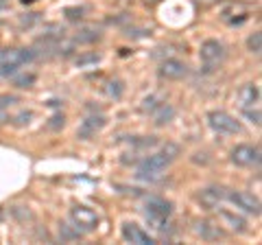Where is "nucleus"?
I'll return each instance as SVG.
<instances>
[{
	"instance_id": "f257e3e1",
	"label": "nucleus",
	"mask_w": 262,
	"mask_h": 245,
	"mask_svg": "<svg viewBox=\"0 0 262 245\" xmlns=\"http://www.w3.org/2000/svg\"><path fill=\"white\" fill-rule=\"evenodd\" d=\"M179 156V147L177 145H166L162 147L160 151L151 153L149 158H144L140 165H138V177L140 179H155L160 177L164 171H166L170 165H173V160Z\"/></svg>"
},
{
	"instance_id": "f03ea898",
	"label": "nucleus",
	"mask_w": 262,
	"mask_h": 245,
	"mask_svg": "<svg viewBox=\"0 0 262 245\" xmlns=\"http://www.w3.org/2000/svg\"><path fill=\"white\" fill-rule=\"evenodd\" d=\"M35 59V51L33 48H13V51H3L0 53V77L15 75L18 68L24 64Z\"/></svg>"
},
{
	"instance_id": "7ed1b4c3",
	"label": "nucleus",
	"mask_w": 262,
	"mask_h": 245,
	"mask_svg": "<svg viewBox=\"0 0 262 245\" xmlns=\"http://www.w3.org/2000/svg\"><path fill=\"white\" fill-rule=\"evenodd\" d=\"M144 217L153 228H162L173 215V203L164 197H146L144 201Z\"/></svg>"
},
{
	"instance_id": "20e7f679",
	"label": "nucleus",
	"mask_w": 262,
	"mask_h": 245,
	"mask_svg": "<svg viewBox=\"0 0 262 245\" xmlns=\"http://www.w3.org/2000/svg\"><path fill=\"white\" fill-rule=\"evenodd\" d=\"M208 125L214 134L219 136H234V134H241V122L236 120L234 116H229L227 112L223 110H214L208 114Z\"/></svg>"
},
{
	"instance_id": "39448f33",
	"label": "nucleus",
	"mask_w": 262,
	"mask_h": 245,
	"mask_svg": "<svg viewBox=\"0 0 262 245\" xmlns=\"http://www.w3.org/2000/svg\"><path fill=\"white\" fill-rule=\"evenodd\" d=\"M225 55H227V51H225L223 42H219V39H206V42L201 44V48H199V57H201L206 70H212V68L221 66L223 59H225Z\"/></svg>"
},
{
	"instance_id": "423d86ee",
	"label": "nucleus",
	"mask_w": 262,
	"mask_h": 245,
	"mask_svg": "<svg viewBox=\"0 0 262 245\" xmlns=\"http://www.w3.org/2000/svg\"><path fill=\"white\" fill-rule=\"evenodd\" d=\"M225 199L232 203V206H236V210L245 212V215H253V217L260 215V199L256 197V195H251V193H245V191H227Z\"/></svg>"
},
{
	"instance_id": "0eeeda50",
	"label": "nucleus",
	"mask_w": 262,
	"mask_h": 245,
	"mask_svg": "<svg viewBox=\"0 0 262 245\" xmlns=\"http://www.w3.org/2000/svg\"><path fill=\"white\" fill-rule=\"evenodd\" d=\"M229 160L234 162L236 167H253L260 165V147L258 145H236L232 153H229Z\"/></svg>"
},
{
	"instance_id": "6e6552de",
	"label": "nucleus",
	"mask_w": 262,
	"mask_h": 245,
	"mask_svg": "<svg viewBox=\"0 0 262 245\" xmlns=\"http://www.w3.org/2000/svg\"><path fill=\"white\" fill-rule=\"evenodd\" d=\"M70 219H72V226H75L81 234L92 232V230H96V226H98V215L88 206H75L72 212H70Z\"/></svg>"
},
{
	"instance_id": "1a4fd4ad",
	"label": "nucleus",
	"mask_w": 262,
	"mask_h": 245,
	"mask_svg": "<svg viewBox=\"0 0 262 245\" xmlns=\"http://www.w3.org/2000/svg\"><path fill=\"white\" fill-rule=\"evenodd\" d=\"M120 234H122V239H125L127 243H134V245H153L155 239L149 234V232H144L138 223H122L120 228Z\"/></svg>"
},
{
	"instance_id": "9d476101",
	"label": "nucleus",
	"mask_w": 262,
	"mask_h": 245,
	"mask_svg": "<svg viewBox=\"0 0 262 245\" xmlns=\"http://www.w3.org/2000/svg\"><path fill=\"white\" fill-rule=\"evenodd\" d=\"M225 195H227V189H221V186H210V189H203L199 193V201L206 208L212 210V208L221 206V201H225Z\"/></svg>"
},
{
	"instance_id": "9b49d317",
	"label": "nucleus",
	"mask_w": 262,
	"mask_h": 245,
	"mask_svg": "<svg viewBox=\"0 0 262 245\" xmlns=\"http://www.w3.org/2000/svg\"><path fill=\"white\" fill-rule=\"evenodd\" d=\"M103 127H105V118L103 116H88L79 125L77 134H79V138H83V140H90V138H94Z\"/></svg>"
},
{
	"instance_id": "f8f14e48",
	"label": "nucleus",
	"mask_w": 262,
	"mask_h": 245,
	"mask_svg": "<svg viewBox=\"0 0 262 245\" xmlns=\"http://www.w3.org/2000/svg\"><path fill=\"white\" fill-rule=\"evenodd\" d=\"M186 64L184 62H179V59H166V62H162V66H160V77L164 79H182L186 77Z\"/></svg>"
},
{
	"instance_id": "ddd939ff",
	"label": "nucleus",
	"mask_w": 262,
	"mask_h": 245,
	"mask_svg": "<svg viewBox=\"0 0 262 245\" xmlns=\"http://www.w3.org/2000/svg\"><path fill=\"white\" fill-rule=\"evenodd\" d=\"M238 101H241V108L243 110L258 105L260 103V88H258V84H245L238 90Z\"/></svg>"
},
{
	"instance_id": "4468645a",
	"label": "nucleus",
	"mask_w": 262,
	"mask_h": 245,
	"mask_svg": "<svg viewBox=\"0 0 262 245\" xmlns=\"http://www.w3.org/2000/svg\"><path fill=\"white\" fill-rule=\"evenodd\" d=\"M221 217H223V221L232 228V230H236V232H245V230H247V221H245L241 215H234V212L221 208Z\"/></svg>"
},
{
	"instance_id": "2eb2a0df",
	"label": "nucleus",
	"mask_w": 262,
	"mask_h": 245,
	"mask_svg": "<svg viewBox=\"0 0 262 245\" xmlns=\"http://www.w3.org/2000/svg\"><path fill=\"white\" fill-rule=\"evenodd\" d=\"M151 114L155 118V125H166V122H170V118L175 116V110L170 108V105H166V103H160Z\"/></svg>"
},
{
	"instance_id": "dca6fc26",
	"label": "nucleus",
	"mask_w": 262,
	"mask_h": 245,
	"mask_svg": "<svg viewBox=\"0 0 262 245\" xmlns=\"http://www.w3.org/2000/svg\"><path fill=\"white\" fill-rule=\"evenodd\" d=\"M196 234H201L203 239H208V241H214L223 232H221V228H216V226H212L208 221H201V223H196Z\"/></svg>"
},
{
	"instance_id": "f3484780",
	"label": "nucleus",
	"mask_w": 262,
	"mask_h": 245,
	"mask_svg": "<svg viewBox=\"0 0 262 245\" xmlns=\"http://www.w3.org/2000/svg\"><path fill=\"white\" fill-rule=\"evenodd\" d=\"M247 51L253 53V55L262 53V33L260 31H253V33L247 37Z\"/></svg>"
},
{
	"instance_id": "a211bd4d",
	"label": "nucleus",
	"mask_w": 262,
	"mask_h": 245,
	"mask_svg": "<svg viewBox=\"0 0 262 245\" xmlns=\"http://www.w3.org/2000/svg\"><path fill=\"white\" fill-rule=\"evenodd\" d=\"M59 236H61V241H77L81 232L77 230L75 226H70V223H61L59 226Z\"/></svg>"
},
{
	"instance_id": "6ab92c4d",
	"label": "nucleus",
	"mask_w": 262,
	"mask_h": 245,
	"mask_svg": "<svg viewBox=\"0 0 262 245\" xmlns=\"http://www.w3.org/2000/svg\"><path fill=\"white\" fill-rule=\"evenodd\" d=\"M13 103H18V96H11V94H0V120H9L5 116V112L11 108Z\"/></svg>"
},
{
	"instance_id": "aec40b11",
	"label": "nucleus",
	"mask_w": 262,
	"mask_h": 245,
	"mask_svg": "<svg viewBox=\"0 0 262 245\" xmlns=\"http://www.w3.org/2000/svg\"><path fill=\"white\" fill-rule=\"evenodd\" d=\"M35 72H27V75H18V77H13V86H18V88H31L33 84H35Z\"/></svg>"
},
{
	"instance_id": "412c9836",
	"label": "nucleus",
	"mask_w": 262,
	"mask_h": 245,
	"mask_svg": "<svg viewBox=\"0 0 262 245\" xmlns=\"http://www.w3.org/2000/svg\"><path fill=\"white\" fill-rule=\"evenodd\" d=\"M245 112V118H247L249 122H253V125H260L262 122V114H260V108H256V110H251V108H247V110H243Z\"/></svg>"
},
{
	"instance_id": "4be33fe9",
	"label": "nucleus",
	"mask_w": 262,
	"mask_h": 245,
	"mask_svg": "<svg viewBox=\"0 0 262 245\" xmlns=\"http://www.w3.org/2000/svg\"><path fill=\"white\" fill-rule=\"evenodd\" d=\"M98 62H101V55L92 53V55L79 57V59H77V66H79V68H85V66H90V64H98Z\"/></svg>"
},
{
	"instance_id": "5701e85b",
	"label": "nucleus",
	"mask_w": 262,
	"mask_h": 245,
	"mask_svg": "<svg viewBox=\"0 0 262 245\" xmlns=\"http://www.w3.org/2000/svg\"><path fill=\"white\" fill-rule=\"evenodd\" d=\"M22 3H24V5H31V3H35V0H22Z\"/></svg>"
},
{
	"instance_id": "b1692460",
	"label": "nucleus",
	"mask_w": 262,
	"mask_h": 245,
	"mask_svg": "<svg viewBox=\"0 0 262 245\" xmlns=\"http://www.w3.org/2000/svg\"><path fill=\"white\" fill-rule=\"evenodd\" d=\"M7 5V0H0V9H3V7Z\"/></svg>"
}]
</instances>
